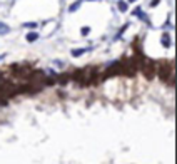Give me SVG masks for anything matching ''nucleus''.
I'll list each match as a JSON object with an SVG mask.
<instances>
[{
  "instance_id": "1",
  "label": "nucleus",
  "mask_w": 177,
  "mask_h": 164,
  "mask_svg": "<svg viewBox=\"0 0 177 164\" xmlns=\"http://www.w3.org/2000/svg\"><path fill=\"white\" fill-rule=\"evenodd\" d=\"M156 72L159 74L162 82H169L174 84V67L172 62H160L159 66H156Z\"/></svg>"
},
{
  "instance_id": "2",
  "label": "nucleus",
  "mask_w": 177,
  "mask_h": 164,
  "mask_svg": "<svg viewBox=\"0 0 177 164\" xmlns=\"http://www.w3.org/2000/svg\"><path fill=\"white\" fill-rule=\"evenodd\" d=\"M139 67H141V70L144 72L145 79H154V76H156V62H152L150 59H142L141 64H139Z\"/></svg>"
},
{
  "instance_id": "3",
  "label": "nucleus",
  "mask_w": 177,
  "mask_h": 164,
  "mask_svg": "<svg viewBox=\"0 0 177 164\" xmlns=\"http://www.w3.org/2000/svg\"><path fill=\"white\" fill-rule=\"evenodd\" d=\"M134 15H135V17H139L141 20H147V15H145L144 12L141 10V8H135V10H134Z\"/></svg>"
},
{
  "instance_id": "4",
  "label": "nucleus",
  "mask_w": 177,
  "mask_h": 164,
  "mask_svg": "<svg viewBox=\"0 0 177 164\" xmlns=\"http://www.w3.org/2000/svg\"><path fill=\"white\" fill-rule=\"evenodd\" d=\"M117 7H119V10H120V12H125L127 8H129V5H127V2H125V0H119V4H117Z\"/></svg>"
},
{
  "instance_id": "5",
  "label": "nucleus",
  "mask_w": 177,
  "mask_h": 164,
  "mask_svg": "<svg viewBox=\"0 0 177 164\" xmlns=\"http://www.w3.org/2000/svg\"><path fill=\"white\" fill-rule=\"evenodd\" d=\"M80 5H82V0H77V2H74V4L69 7V12H75L77 8L80 7Z\"/></svg>"
},
{
  "instance_id": "6",
  "label": "nucleus",
  "mask_w": 177,
  "mask_h": 164,
  "mask_svg": "<svg viewBox=\"0 0 177 164\" xmlns=\"http://www.w3.org/2000/svg\"><path fill=\"white\" fill-rule=\"evenodd\" d=\"M37 39H39V34H35V32L27 34V40H29V42H35Z\"/></svg>"
},
{
  "instance_id": "7",
  "label": "nucleus",
  "mask_w": 177,
  "mask_h": 164,
  "mask_svg": "<svg viewBox=\"0 0 177 164\" xmlns=\"http://www.w3.org/2000/svg\"><path fill=\"white\" fill-rule=\"evenodd\" d=\"M162 44H164V47H170V39H169V34H164V35H162Z\"/></svg>"
},
{
  "instance_id": "8",
  "label": "nucleus",
  "mask_w": 177,
  "mask_h": 164,
  "mask_svg": "<svg viewBox=\"0 0 177 164\" xmlns=\"http://www.w3.org/2000/svg\"><path fill=\"white\" fill-rule=\"evenodd\" d=\"M87 50H89V49H75V50H72V55H74V57H79V55L85 54Z\"/></svg>"
},
{
  "instance_id": "9",
  "label": "nucleus",
  "mask_w": 177,
  "mask_h": 164,
  "mask_svg": "<svg viewBox=\"0 0 177 164\" xmlns=\"http://www.w3.org/2000/svg\"><path fill=\"white\" fill-rule=\"evenodd\" d=\"M8 30H10V29H8V27L5 25V24H0V34H7Z\"/></svg>"
},
{
  "instance_id": "10",
  "label": "nucleus",
  "mask_w": 177,
  "mask_h": 164,
  "mask_svg": "<svg viewBox=\"0 0 177 164\" xmlns=\"http://www.w3.org/2000/svg\"><path fill=\"white\" fill-rule=\"evenodd\" d=\"M67 80H69V76H67V74H64V76H60V79H58V82H60V84H65Z\"/></svg>"
},
{
  "instance_id": "11",
  "label": "nucleus",
  "mask_w": 177,
  "mask_h": 164,
  "mask_svg": "<svg viewBox=\"0 0 177 164\" xmlns=\"http://www.w3.org/2000/svg\"><path fill=\"white\" fill-rule=\"evenodd\" d=\"M25 27H29V29H35L37 24H35V22H27V24H25Z\"/></svg>"
},
{
  "instance_id": "12",
  "label": "nucleus",
  "mask_w": 177,
  "mask_h": 164,
  "mask_svg": "<svg viewBox=\"0 0 177 164\" xmlns=\"http://www.w3.org/2000/svg\"><path fill=\"white\" fill-rule=\"evenodd\" d=\"M80 32H82V35H87V34L90 32V29H89V27H84V29L80 30Z\"/></svg>"
},
{
  "instance_id": "13",
  "label": "nucleus",
  "mask_w": 177,
  "mask_h": 164,
  "mask_svg": "<svg viewBox=\"0 0 177 164\" xmlns=\"http://www.w3.org/2000/svg\"><path fill=\"white\" fill-rule=\"evenodd\" d=\"M159 2H160V0H154V2H150V7H156V5L159 4Z\"/></svg>"
},
{
  "instance_id": "14",
  "label": "nucleus",
  "mask_w": 177,
  "mask_h": 164,
  "mask_svg": "<svg viewBox=\"0 0 177 164\" xmlns=\"http://www.w3.org/2000/svg\"><path fill=\"white\" fill-rule=\"evenodd\" d=\"M129 2H135V0H129Z\"/></svg>"
}]
</instances>
